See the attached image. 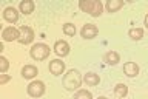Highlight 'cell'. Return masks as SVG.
<instances>
[{"instance_id": "22", "label": "cell", "mask_w": 148, "mask_h": 99, "mask_svg": "<svg viewBox=\"0 0 148 99\" xmlns=\"http://www.w3.org/2000/svg\"><path fill=\"white\" fill-rule=\"evenodd\" d=\"M8 67H9V64H8V59H6V57H3V56H2V57H0V71H2V73H5V71L8 70Z\"/></svg>"}, {"instance_id": "3", "label": "cell", "mask_w": 148, "mask_h": 99, "mask_svg": "<svg viewBox=\"0 0 148 99\" xmlns=\"http://www.w3.org/2000/svg\"><path fill=\"white\" fill-rule=\"evenodd\" d=\"M45 93V84L42 81H34L28 85V95L32 98H40Z\"/></svg>"}, {"instance_id": "16", "label": "cell", "mask_w": 148, "mask_h": 99, "mask_svg": "<svg viewBox=\"0 0 148 99\" xmlns=\"http://www.w3.org/2000/svg\"><path fill=\"white\" fill-rule=\"evenodd\" d=\"M128 36L131 37L133 40H140L143 37V30L142 28H131V30L128 31Z\"/></svg>"}, {"instance_id": "26", "label": "cell", "mask_w": 148, "mask_h": 99, "mask_svg": "<svg viewBox=\"0 0 148 99\" xmlns=\"http://www.w3.org/2000/svg\"><path fill=\"white\" fill-rule=\"evenodd\" d=\"M120 99H123V98H120Z\"/></svg>"}, {"instance_id": "6", "label": "cell", "mask_w": 148, "mask_h": 99, "mask_svg": "<svg viewBox=\"0 0 148 99\" xmlns=\"http://www.w3.org/2000/svg\"><path fill=\"white\" fill-rule=\"evenodd\" d=\"M97 33H99V30H97L96 25H92V23H86V25H83L80 34L83 39H94V37L97 36Z\"/></svg>"}, {"instance_id": "11", "label": "cell", "mask_w": 148, "mask_h": 99, "mask_svg": "<svg viewBox=\"0 0 148 99\" xmlns=\"http://www.w3.org/2000/svg\"><path fill=\"white\" fill-rule=\"evenodd\" d=\"M37 74V68L34 65H25V67L22 68V76L25 79H32Z\"/></svg>"}, {"instance_id": "25", "label": "cell", "mask_w": 148, "mask_h": 99, "mask_svg": "<svg viewBox=\"0 0 148 99\" xmlns=\"http://www.w3.org/2000/svg\"><path fill=\"white\" fill-rule=\"evenodd\" d=\"M99 99H106V98H103V96H100V98H99Z\"/></svg>"}, {"instance_id": "13", "label": "cell", "mask_w": 148, "mask_h": 99, "mask_svg": "<svg viewBox=\"0 0 148 99\" xmlns=\"http://www.w3.org/2000/svg\"><path fill=\"white\" fill-rule=\"evenodd\" d=\"M122 6H123L122 0H108V2H106V9H108L110 12H116Z\"/></svg>"}, {"instance_id": "8", "label": "cell", "mask_w": 148, "mask_h": 99, "mask_svg": "<svg viewBox=\"0 0 148 99\" xmlns=\"http://www.w3.org/2000/svg\"><path fill=\"white\" fill-rule=\"evenodd\" d=\"M65 70V64L60 59H54L49 62V71L54 74V76H60Z\"/></svg>"}, {"instance_id": "20", "label": "cell", "mask_w": 148, "mask_h": 99, "mask_svg": "<svg viewBox=\"0 0 148 99\" xmlns=\"http://www.w3.org/2000/svg\"><path fill=\"white\" fill-rule=\"evenodd\" d=\"M91 6H92L91 0H82V2L79 3V8H80L83 12H90L91 11Z\"/></svg>"}, {"instance_id": "1", "label": "cell", "mask_w": 148, "mask_h": 99, "mask_svg": "<svg viewBox=\"0 0 148 99\" xmlns=\"http://www.w3.org/2000/svg\"><path fill=\"white\" fill-rule=\"evenodd\" d=\"M80 84H82V78H80V74H79L77 70H69V71L65 74L63 87L66 88V90H69V91L76 90V88L80 87Z\"/></svg>"}, {"instance_id": "14", "label": "cell", "mask_w": 148, "mask_h": 99, "mask_svg": "<svg viewBox=\"0 0 148 99\" xmlns=\"http://www.w3.org/2000/svg\"><path fill=\"white\" fill-rule=\"evenodd\" d=\"M20 11L23 14H31L34 11V2H31V0H23V2H20Z\"/></svg>"}, {"instance_id": "2", "label": "cell", "mask_w": 148, "mask_h": 99, "mask_svg": "<svg viewBox=\"0 0 148 99\" xmlns=\"http://www.w3.org/2000/svg\"><path fill=\"white\" fill-rule=\"evenodd\" d=\"M49 46L45 45V44H36L32 45L31 48V57L36 59V60H43L49 56Z\"/></svg>"}, {"instance_id": "17", "label": "cell", "mask_w": 148, "mask_h": 99, "mask_svg": "<svg viewBox=\"0 0 148 99\" xmlns=\"http://www.w3.org/2000/svg\"><path fill=\"white\" fill-rule=\"evenodd\" d=\"M102 9H103V6H102V3L100 2H92V6H91V11H90V14L92 17H99L100 14H102Z\"/></svg>"}, {"instance_id": "21", "label": "cell", "mask_w": 148, "mask_h": 99, "mask_svg": "<svg viewBox=\"0 0 148 99\" xmlns=\"http://www.w3.org/2000/svg\"><path fill=\"white\" fill-rule=\"evenodd\" d=\"M73 99H92V96H91V93L86 91V90H79L76 95H74Z\"/></svg>"}, {"instance_id": "9", "label": "cell", "mask_w": 148, "mask_h": 99, "mask_svg": "<svg viewBox=\"0 0 148 99\" xmlns=\"http://www.w3.org/2000/svg\"><path fill=\"white\" fill-rule=\"evenodd\" d=\"M3 19H5L6 22H9V23L17 22V20H18V12H17V9L12 8V6H8V8L3 11Z\"/></svg>"}, {"instance_id": "4", "label": "cell", "mask_w": 148, "mask_h": 99, "mask_svg": "<svg viewBox=\"0 0 148 99\" xmlns=\"http://www.w3.org/2000/svg\"><path fill=\"white\" fill-rule=\"evenodd\" d=\"M32 40H34V31H32L29 26L22 25L20 26V39H18V42L23 44V45H28V44H31Z\"/></svg>"}, {"instance_id": "10", "label": "cell", "mask_w": 148, "mask_h": 99, "mask_svg": "<svg viewBox=\"0 0 148 99\" xmlns=\"http://www.w3.org/2000/svg\"><path fill=\"white\" fill-rule=\"evenodd\" d=\"M123 73L127 74L128 78H134L139 74V67L134 62H127L123 65Z\"/></svg>"}, {"instance_id": "18", "label": "cell", "mask_w": 148, "mask_h": 99, "mask_svg": "<svg viewBox=\"0 0 148 99\" xmlns=\"http://www.w3.org/2000/svg\"><path fill=\"white\" fill-rule=\"evenodd\" d=\"M114 93L119 98H125V96H127V93H128V87L125 85V84H117V85L114 87Z\"/></svg>"}, {"instance_id": "19", "label": "cell", "mask_w": 148, "mask_h": 99, "mask_svg": "<svg viewBox=\"0 0 148 99\" xmlns=\"http://www.w3.org/2000/svg\"><path fill=\"white\" fill-rule=\"evenodd\" d=\"M63 33L66 36H74L76 34V25H73V23H65L63 25Z\"/></svg>"}, {"instance_id": "24", "label": "cell", "mask_w": 148, "mask_h": 99, "mask_svg": "<svg viewBox=\"0 0 148 99\" xmlns=\"http://www.w3.org/2000/svg\"><path fill=\"white\" fill-rule=\"evenodd\" d=\"M145 26L148 28V14H147V16H145Z\"/></svg>"}, {"instance_id": "12", "label": "cell", "mask_w": 148, "mask_h": 99, "mask_svg": "<svg viewBox=\"0 0 148 99\" xmlns=\"http://www.w3.org/2000/svg\"><path fill=\"white\" fill-rule=\"evenodd\" d=\"M83 82L94 87L100 82V78H99V74H96V73H86L85 76H83Z\"/></svg>"}, {"instance_id": "15", "label": "cell", "mask_w": 148, "mask_h": 99, "mask_svg": "<svg viewBox=\"0 0 148 99\" xmlns=\"http://www.w3.org/2000/svg\"><path fill=\"white\" fill-rule=\"evenodd\" d=\"M119 54L116 53V51H108V53L105 54V62L108 64V65H116L119 62Z\"/></svg>"}, {"instance_id": "5", "label": "cell", "mask_w": 148, "mask_h": 99, "mask_svg": "<svg viewBox=\"0 0 148 99\" xmlns=\"http://www.w3.org/2000/svg\"><path fill=\"white\" fill-rule=\"evenodd\" d=\"M2 37H3L5 42L18 40V39H20V30H17V28H14V26H8V28H5V30H3Z\"/></svg>"}, {"instance_id": "7", "label": "cell", "mask_w": 148, "mask_h": 99, "mask_svg": "<svg viewBox=\"0 0 148 99\" xmlns=\"http://www.w3.org/2000/svg\"><path fill=\"white\" fill-rule=\"evenodd\" d=\"M54 51H56V54H57V56H62V57L68 56V53H69V45H68V42L57 40V42L54 44Z\"/></svg>"}, {"instance_id": "23", "label": "cell", "mask_w": 148, "mask_h": 99, "mask_svg": "<svg viewBox=\"0 0 148 99\" xmlns=\"http://www.w3.org/2000/svg\"><path fill=\"white\" fill-rule=\"evenodd\" d=\"M9 79H11V76H8V74H2L0 76V85H3V84H6Z\"/></svg>"}]
</instances>
